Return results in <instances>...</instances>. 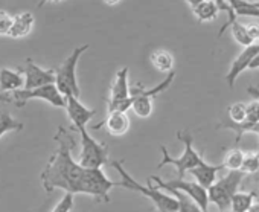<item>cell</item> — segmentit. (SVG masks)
Instances as JSON below:
<instances>
[{
  "label": "cell",
  "instance_id": "obj_1",
  "mask_svg": "<svg viewBox=\"0 0 259 212\" xmlns=\"http://www.w3.org/2000/svg\"><path fill=\"white\" fill-rule=\"evenodd\" d=\"M55 141L58 142V148L41 173L43 188L46 192H52L54 189L60 188L69 194H76L84 168L72 157L75 139L72 138L70 132L60 127L58 133L55 135Z\"/></svg>",
  "mask_w": 259,
  "mask_h": 212
},
{
  "label": "cell",
  "instance_id": "obj_2",
  "mask_svg": "<svg viewBox=\"0 0 259 212\" xmlns=\"http://www.w3.org/2000/svg\"><path fill=\"white\" fill-rule=\"evenodd\" d=\"M111 166L119 173V176L122 177L120 182H117V186H122L125 189L130 191H136L139 194H142L144 197H147L148 200H151L156 206L157 210H177V200L171 195V194H165L162 192L157 186L148 183V186L141 185L139 182H136L132 176H130L123 166L122 162H111Z\"/></svg>",
  "mask_w": 259,
  "mask_h": 212
},
{
  "label": "cell",
  "instance_id": "obj_3",
  "mask_svg": "<svg viewBox=\"0 0 259 212\" xmlns=\"http://www.w3.org/2000/svg\"><path fill=\"white\" fill-rule=\"evenodd\" d=\"M89 49V45H82L78 46L76 49H73V52L55 69V86L58 89V92L67 98V96H75L79 98L81 92H79V86H78V79H76V66L78 61L81 58V55Z\"/></svg>",
  "mask_w": 259,
  "mask_h": 212
},
{
  "label": "cell",
  "instance_id": "obj_4",
  "mask_svg": "<svg viewBox=\"0 0 259 212\" xmlns=\"http://www.w3.org/2000/svg\"><path fill=\"white\" fill-rule=\"evenodd\" d=\"M244 174L241 171H229L220 180H215L212 186L207 188L209 203H213L220 212H227L232 197L239 191Z\"/></svg>",
  "mask_w": 259,
  "mask_h": 212
},
{
  "label": "cell",
  "instance_id": "obj_5",
  "mask_svg": "<svg viewBox=\"0 0 259 212\" xmlns=\"http://www.w3.org/2000/svg\"><path fill=\"white\" fill-rule=\"evenodd\" d=\"M176 72H169L168 76L157 84L153 89H144L142 86H138L135 89H130V98H132V109L139 118H148L153 113V102L157 95L165 92L174 81Z\"/></svg>",
  "mask_w": 259,
  "mask_h": 212
},
{
  "label": "cell",
  "instance_id": "obj_6",
  "mask_svg": "<svg viewBox=\"0 0 259 212\" xmlns=\"http://www.w3.org/2000/svg\"><path fill=\"white\" fill-rule=\"evenodd\" d=\"M113 186H117V182H111L101 168H84L76 194H89L98 201L107 203L110 201L108 192Z\"/></svg>",
  "mask_w": 259,
  "mask_h": 212
},
{
  "label": "cell",
  "instance_id": "obj_7",
  "mask_svg": "<svg viewBox=\"0 0 259 212\" xmlns=\"http://www.w3.org/2000/svg\"><path fill=\"white\" fill-rule=\"evenodd\" d=\"M177 138L185 144L183 154H182L180 157H171L169 153H168V150H166V147L162 145L160 150H162L163 159H162V162L159 163L157 168H163L165 165H174V166L177 168L179 179H183V177H185V173H188L189 169H192L194 166H197V165H198L201 160H204V159H203V157L198 154V151L194 148V145H192V142H194L192 136L179 132V133H177Z\"/></svg>",
  "mask_w": 259,
  "mask_h": 212
},
{
  "label": "cell",
  "instance_id": "obj_8",
  "mask_svg": "<svg viewBox=\"0 0 259 212\" xmlns=\"http://www.w3.org/2000/svg\"><path fill=\"white\" fill-rule=\"evenodd\" d=\"M81 136V154L78 163L82 168H101L108 162V148L93 139L87 129L79 132Z\"/></svg>",
  "mask_w": 259,
  "mask_h": 212
},
{
  "label": "cell",
  "instance_id": "obj_9",
  "mask_svg": "<svg viewBox=\"0 0 259 212\" xmlns=\"http://www.w3.org/2000/svg\"><path fill=\"white\" fill-rule=\"evenodd\" d=\"M150 183H156L157 188H162L165 191L168 189H177L189 195L200 207L203 212H207L209 206V198H207V189L200 186L197 182H188L185 179H174V180H162L157 176H153L150 179Z\"/></svg>",
  "mask_w": 259,
  "mask_h": 212
},
{
  "label": "cell",
  "instance_id": "obj_10",
  "mask_svg": "<svg viewBox=\"0 0 259 212\" xmlns=\"http://www.w3.org/2000/svg\"><path fill=\"white\" fill-rule=\"evenodd\" d=\"M31 99H43V101L49 102L51 105L58 107V109L66 107V98L58 92L55 84H48V86H41L37 89H31V90L22 89V90L14 92V96H13V101L20 109Z\"/></svg>",
  "mask_w": 259,
  "mask_h": 212
},
{
  "label": "cell",
  "instance_id": "obj_11",
  "mask_svg": "<svg viewBox=\"0 0 259 212\" xmlns=\"http://www.w3.org/2000/svg\"><path fill=\"white\" fill-rule=\"evenodd\" d=\"M20 70L25 76V87H23L25 90L37 89L48 84H55V70L40 67L31 58L26 60L25 66Z\"/></svg>",
  "mask_w": 259,
  "mask_h": 212
},
{
  "label": "cell",
  "instance_id": "obj_12",
  "mask_svg": "<svg viewBox=\"0 0 259 212\" xmlns=\"http://www.w3.org/2000/svg\"><path fill=\"white\" fill-rule=\"evenodd\" d=\"M67 110V115H69V119L72 121L73 127L78 130V133L81 130H84L89 124V121L96 115L95 110L92 109H87L85 105L79 101V98H75V96H67L66 98V107Z\"/></svg>",
  "mask_w": 259,
  "mask_h": 212
},
{
  "label": "cell",
  "instance_id": "obj_13",
  "mask_svg": "<svg viewBox=\"0 0 259 212\" xmlns=\"http://www.w3.org/2000/svg\"><path fill=\"white\" fill-rule=\"evenodd\" d=\"M259 52V43H253L247 48H244V51L233 60L227 75H226V81L229 84V87H233L235 86V81L239 78V75L242 72H245L253 60V57Z\"/></svg>",
  "mask_w": 259,
  "mask_h": 212
},
{
  "label": "cell",
  "instance_id": "obj_14",
  "mask_svg": "<svg viewBox=\"0 0 259 212\" xmlns=\"http://www.w3.org/2000/svg\"><path fill=\"white\" fill-rule=\"evenodd\" d=\"M105 125L110 136H123L130 130V118L126 112H108L107 119L102 124H96L93 129L98 130L99 127Z\"/></svg>",
  "mask_w": 259,
  "mask_h": 212
},
{
  "label": "cell",
  "instance_id": "obj_15",
  "mask_svg": "<svg viewBox=\"0 0 259 212\" xmlns=\"http://www.w3.org/2000/svg\"><path fill=\"white\" fill-rule=\"evenodd\" d=\"M224 169L223 165H209L204 160H201L197 166H194L192 169H189L188 173H191L195 179V182L203 186L204 189H207L209 186L213 185V182L217 180V174L218 171Z\"/></svg>",
  "mask_w": 259,
  "mask_h": 212
},
{
  "label": "cell",
  "instance_id": "obj_16",
  "mask_svg": "<svg viewBox=\"0 0 259 212\" xmlns=\"http://www.w3.org/2000/svg\"><path fill=\"white\" fill-rule=\"evenodd\" d=\"M25 87V76L22 70L13 69H0V92H17Z\"/></svg>",
  "mask_w": 259,
  "mask_h": 212
},
{
  "label": "cell",
  "instance_id": "obj_17",
  "mask_svg": "<svg viewBox=\"0 0 259 212\" xmlns=\"http://www.w3.org/2000/svg\"><path fill=\"white\" fill-rule=\"evenodd\" d=\"M34 23H35V19H34L32 13H19L17 16H14L13 26H11L8 37L23 38V37L29 35V32L34 28Z\"/></svg>",
  "mask_w": 259,
  "mask_h": 212
},
{
  "label": "cell",
  "instance_id": "obj_18",
  "mask_svg": "<svg viewBox=\"0 0 259 212\" xmlns=\"http://www.w3.org/2000/svg\"><path fill=\"white\" fill-rule=\"evenodd\" d=\"M128 67H123L120 70H117L116 76H114V82L110 89V102L114 101H122L126 99L130 96V86H128Z\"/></svg>",
  "mask_w": 259,
  "mask_h": 212
},
{
  "label": "cell",
  "instance_id": "obj_19",
  "mask_svg": "<svg viewBox=\"0 0 259 212\" xmlns=\"http://www.w3.org/2000/svg\"><path fill=\"white\" fill-rule=\"evenodd\" d=\"M227 28H230L232 35H233V38H235V41H236L238 45H241V46L247 48V46H250V45L256 43V41H253V40L250 38L248 31H247V25L239 23V20H238V19H233V20L226 22V23L221 26V29H220L218 35H223V34H224V31H226Z\"/></svg>",
  "mask_w": 259,
  "mask_h": 212
},
{
  "label": "cell",
  "instance_id": "obj_20",
  "mask_svg": "<svg viewBox=\"0 0 259 212\" xmlns=\"http://www.w3.org/2000/svg\"><path fill=\"white\" fill-rule=\"evenodd\" d=\"M192 13L198 22L206 23V22H212L218 16L220 8L217 7L215 0H203V2H200L192 8Z\"/></svg>",
  "mask_w": 259,
  "mask_h": 212
},
{
  "label": "cell",
  "instance_id": "obj_21",
  "mask_svg": "<svg viewBox=\"0 0 259 212\" xmlns=\"http://www.w3.org/2000/svg\"><path fill=\"white\" fill-rule=\"evenodd\" d=\"M256 194L254 192H244V191H238L232 200H230V212H247L251 204L254 203Z\"/></svg>",
  "mask_w": 259,
  "mask_h": 212
},
{
  "label": "cell",
  "instance_id": "obj_22",
  "mask_svg": "<svg viewBox=\"0 0 259 212\" xmlns=\"http://www.w3.org/2000/svg\"><path fill=\"white\" fill-rule=\"evenodd\" d=\"M151 64L159 70V72H172V67H174V57L171 55V52L168 51H163V49H159V51H154L151 54Z\"/></svg>",
  "mask_w": 259,
  "mask_h": 212
},
{
  "label": "cell",
  "instance_id": "obj_23",
  "mask_svg": "<svg viewBox=\"0 0 259 212\" xmlns=\"http://www.w3.org/2000/svg\"><path fill=\"white\" fill-rule=\"evenodd\" d=\"M168 192L177 200V212H203L201 207L185 192L177 189H168Z\"/></svg>",
  "mask_w": 259,
  "mask_h": 212
},
{
  "label": "cell",
  "instance_id": "obj_24",
  "mask_svg": "<svg viewBox=\"0 0 259 212\" xmlns=\"http://www.w3.org/2000/svg\"><path fill=\"white\" fill-rule=\"evenodd\" d=\"M229 7L232 8L233 14L238 16H251L259 17V8L254 5V2H247V0H229Z\"/></svg>",
  "mask_w": 259,
  "mask_h": 212
},
{
  "label": "cell",
  "instance_id": "obj_25",
  "mask_svg": "<svg viewBox=\"0 0 259 212\" xmlns=\"http://www.w3.org/2000/svg\"><path fill=\"white\" fill-rule=\"evenodd\" d=\"M23 129V124L16 121L10 113H0V138L5 136L10 132H20Z\"/></svg>",
  "mask_w": 259,
  "mask_h": 212
},
{
  "label": "cell",
  "instance_id": "obj_26",
  "mask_svg": "<svg viewBox=\"0 0 259 212\" xmlns=\"http://www.w3.org/2000/svg\"><path fill=\"white\" fill-rule=\"evenodd\" d=\"M244 154L241 150H232L230 153H227V156L224 157V162L221 163L223 168L229 169V171H239L242 160H244Z\"/></svg>",
  "mask_w": 259,
  "mask_h": 212
},
{
  "label": "cell",
  "instance_id": "obj_27",
  "mask_svg": "<svg viewBox=\"0 0 259 212\" xmlns=\"http://www.w3.org/2000/svg\"><path fill=\"white\" fill-rule=\"evenodd\" d=\"M242 174H257L259 173V153L253 154H244L242 165L239 168Z\"/></svg>",
  "mask_w": 259,
  "mask_h": 212
},
{
  "label": "cell",
  "instance_id": "obj_28",
  "mask_svg": "<svg viewBox=\"0 0 259 212\" xmlns=\"http://www.w3.org/2000/svg\"><path fill=\"white\" fill-rule=\"evenodd\" d=\"M245 110H247V104L244 102H235L229 107V118L232 124H241L245 119Z\"/></svg>",
  "mask_w": 259,
  "mask_h": 212
},
{
  "label": "cell",
  "instance_id": "obj_29",
  "mask_svg": "<svg viewBox=\"0 0 259 212\" xmlns=\"http://www.w3.org/2000/svg\"><path fill=\"white\" fill-rule=\"evenodd\" d=\"M13 20H14V16H11L8 11H5V10L0 11V35H2V37L10 35Z\"/></svg>",
  "mask_w": 259,
  "mask_h": 212
},
{
  "label": "cell",
  "instance_id": "obj_30",
  "mask_svg": "<svg viewBox=\"0 0 259 212\" xmlns=\"http://www.w3.org/2000/svg\"><path fill=\"white\" fill-rule=\"evenodd\" d=\"M73 204H75V201H73V194H66L57 204H55V207L51 210V212H70L72 209H73Z\"/></svg>",
  "mask_w": 259,
  "mask_h": 212
},
{
  "label": "cell",
  "instance_id": "obj_31",
  "mask_svg": "<svg viewBox=\"0 0 259 212\" xmlns=\"http://www.w3.org/2000/svg\"><path fill=\"white\" fill-rule=\"evenodd\" d=\"M215 4H217V7L220 8V11H226V13L229 14V20L236 19V16L233 14L232 8H230L229 4H227V0H215ZM229 20H227V22H229Z\"/></svg>",
  "mask_w": 259,
  "mask_h": 212
},
{
  "label": "cell",
  "instance_id": "obj_32",
  "mask_svg": "<svg viewBox=\"0 0 259 212\" xmlns=\"http://www.w3.org/2000/svg\"><path fill=\"white\" fill-rule=\"evenodd\" d=\"M257 67H259V52L253 57V60H251V63H250L248 69H257Z\"/></svg>",
  "mask_w": 259,
  "mask_h": 212
},
{
  "label": "cell",
  "instance_id": "obj_33",
  "mask_svg": "<svg viewBox=\"0 0 259 212\" xmlns=\"http://www.w3.org/2000/svg\"><path fill=\"white\" fill-rule=\"evenodd\" d=\"M0 102H5V104L13 102V98H11L10 95H7V93H2V92H0Z\"/></svg>",
  "mask_w": 259,
  "mask_h": 212
},
{
  "label": "cell",
  "instance_id": "obj_34",
  "mask_svg": "<svg viewBox=\"0 0 259 212\" xmlns=\"http://www.w3.org/2000/svg\"><path fill=\"white\" fill-rule=\"evenodd\" d=\"M57 2H61V0H40V2H38V8L45 7L46 4H57Z\"/></svg>",
  "mask_w": 259,
  "mask_h": 212
},
{
  "label": "cell",
  "instance_id": "obj_35",
  "mask_svg": "<svg viewBox=\"0 0 259 212\" xmlns=\"http://www.w3.org/2000/svg\"><path fill=\"white\" fill-rule=\"evenodd\" d=\"M102 2L108 7H116L117 4H120V0H102Z\"/></svg>",
  "mask_w": 259,
  "mask_h": 212
},
{
  "label": "cell",
  "instance_id": "obj_36",
  "mask_svg": "<svg viewBox=\"0 0 259 212\" xmlns=\"http://www.w3.org/2000/svg\"><path fill=\"white\" fill-rule=\"evenodd\" d=\"M185 2H186L191 8H194L195 5H198L200 2H203V0H185Z\"/></svg>",
  "mask_w": 259,
  "mask_h": 212
},
{
  "label": "cell",
  "instance_id": "obj_37",
  "mask_svg": "<svg viewBox=\"0 0 259 212\" xmlns=\"http://www.w3.org/2000/svg\"><path fill=\"white\" fill-rule=\"evenodd\" d=\"M247 212H259V201H254V203L251 204V207H250Z\"/></svg>",
  "mask_w": 259,
  "mask_h": 212
},
{
  "label": "cell",
  "instance_id": "obj_38",
  "mask_svg": "<svg viewBox=\"0 0 259 212\" xmlns=\"http://www.w3.org/2000/svg\"><path fill=\"white\" fill-rule=\"evenodd\" d=\"M247 90H248V93H250V95H253V96H256V98L259 99V90H257V89H254V87H248Z\"/></svg>",
  "mask_w": 259,
  "mask_h": 212
},
{
  "label": "cell",
  "instance_id": "obj_39",
  "mask_svg": "<svg viewBox=\"0 0 259 212\" xmlns=\"http://www.w3.org/2000/svg\"><path fill=\"white\" fill-rule=\"evenodd\" d=\"M159 212H177V210H159Z\"/></svg>",
  "mask_w": 259,
  "mask_h": 212
},
{
  "label": "cell",
  "instance_id": "obj_40",
  "mask_svg": "<svg viewBox=\"0 0 259 212\" xmlns=\"http://www.w3.org/2000/svg\"><path fill=\"white\" fill-rule=\"evenodd\" d=\"M257 40H259V38H257Z\"/></svg>",
  "mask_w": 259,
  "mask_h": 212
}]
</instances>
